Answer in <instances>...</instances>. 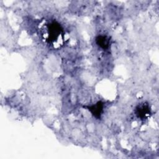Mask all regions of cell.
Here are the masks:
<instances>
[{"mask_svg": "<svg viewBox=\"0 0 159 159\" xmlns=\"http://www.w3.org/2000/svg\"><path fill=\"white\" fill-rule=\"evenodd\" d=\"M40 35L46 44L53 48L61 47L65 40L64 28L55 20L43 23L40 29Z\"/></svg>", "mask_w": 159, "mask_h": 159, "instance_id": "cell-1", "label": "cell"}, {"mask_svg": "<svg viewBox=\"0 0 159 159\" xmlns=\"http://www.w3.org/2000/svg\"><path fill=\"white\" fill-rule=\"evenodd\" d=\"M135 114L141 120L147 119L152 114V109L148 103L145 102L138 104L135 109Z\"/></svg>", "mask_w": 159, "mask_h": 159, "instance_id": "cell-2", "label": "cell"}, {"mask_svg": "<svg viewBox=\"0 0 159 159\" xmlns=\"http://www.w3.org/2000/svg\"><path fill=\"white\" fill-rule=\"evenodd\" d=\"M104 103L101 101H98L95 104H93L87 107L89 111L96 119L101 118L104 111Z\"/></svg>", "mask_w": 159, "mask_h": 159, "instance_id": "cell-3", "label": "cell"}, {"mask_svg": "<svg viewBox=\"0 0 159 159\" xmlns=\"http://www.w3.org/2000/svg\"><path fill=\"white\" fill-rule=\"evenodd\" d=\"M96 44L102 49H108L110 45V39L109 37L104 35H99L95 39Z\"/></svg>", "mask_w": 159, "mask_h": 159, "instance_id": "cell-4", "label": "cell"}]
</instances>
